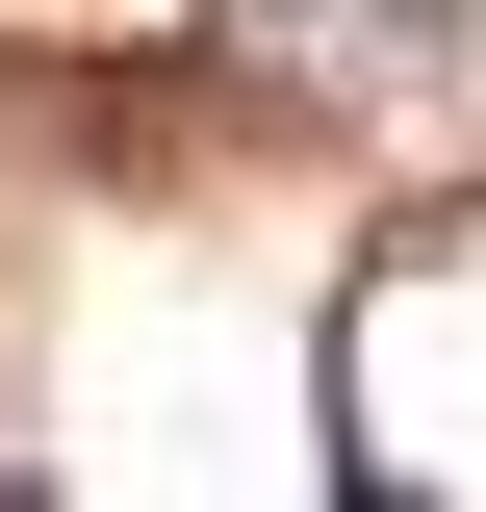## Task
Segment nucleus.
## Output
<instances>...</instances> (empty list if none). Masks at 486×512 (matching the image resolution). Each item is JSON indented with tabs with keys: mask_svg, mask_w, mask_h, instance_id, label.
<instances>
[{
	"mask_svg": "<svg viewBox=\"0 0 486 512\" xmlns=\"http://www.w3.org/2000/svg\"><path fill=\"white\" fill-rule=\"evenodd\" d=\"M0 512H52V461H0Z\"/></svg>",
	"mask_w": 486,
	"mask_h": 512,
	"instance_id": "f257e3e1",
	"label": "nucleus"
},
{
	"mask_svg": "<svg viewBox=\"0 0 486 512\" xmlns=\"http://www.w3.org/2000/svg\"><path fill=\"white\" fill-rule=\"evenodd\" d=\"M333 512H410V487H384V461H359V487H333Z\"/></svg>",
	"mask_w": 486,
	"mask_h": 512,
	"instance_id": "f03ea898",
	"label": "nucleus"
}]
</instances>
